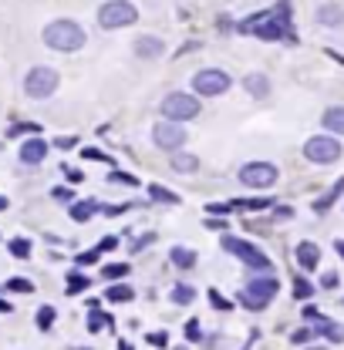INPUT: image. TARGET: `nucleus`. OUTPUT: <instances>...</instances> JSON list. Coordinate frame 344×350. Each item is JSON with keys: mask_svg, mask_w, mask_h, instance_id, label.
<instances>
[{"mask_svg": "<svg viewBox=\"0 0 344 350\" xmlns=\"http://www.w3.org/2000/svg\"><path fill=\"white\" fill-rule=\"evenodd\" d=\"M243 34H257L260 41H284L291 38V0H280L273 10L254 14L250 21L240 24Z\"/></svg>", "mask_w": 344, "mask_h": 350, "instance_id": "f257e3e1", "label": "nucleus"}, {"mask_svg": "<svg viewBox=\"0 0 344 350\" xmlns=\"http://www.w3.org/2000/svg\"><path fill=\"white\" fill-rule=\"evenodd\" d=\"M44 44L51 47V51H61V54H75V51H82L85 47V27L78 24V21H68V17H61V21H51L47 27H44Z\"/></svg>", "mask_w": 344, "mask_h": 350, "instance_id": "f03ea898", "label": "nucleus"}, {"mask_svg": "<svg viewBox=\"0 0 344 350\" xmlns=\"http://www.w3.org/2000/svg\"><path fill=\"white\" fill-rule=\"evenodd\" d=\"M135 21H138V10L129 0H108V3L98 7V27L101 31H119V27H129Z\"/></svg>", "mask_w": 344, "mask_h": 350, "instance_id": "7ed1b4c3", "label": "nucleus"}, {"mask_svg": "<svg viewBox=\"0 0 344 350\" xmlns=\"http://www.w3.org/2000/svg\"><path fill=\"white\" fill-rule=\"evenodd\" d=\"M58 85H61L58 71L38 64V68H31V71H27V78H24V94H27V98H34V101H44V98H51V94L58 91Z\"/></svg>", "mask_w": 344, "mask_h": 350, "instance_id": "20e7f679", "label": "nucleus"}, {"mask_svg": "<svg viewBox=\"0 0 344 350\" xmlns=\"http://www.w3.org/2000/svg\"><path fill=\"white\" fill-rule=\"evenodd\" d=\"M277 290H280V283H277L273 276H254V280L240 290V304L250 306V310H263V306L277 297Z\"/></svg>", "mask_w": 344, "mask_h": 350, "instance_id": "39448f33", "label": "nucleus"}, {"mask_svg": "<svg viewBox=\"0 0 344 350\" xmlns=\"http://www.w3.org/2000/svg\"><path fill=\"white\" fill-rule=\"evenodd\" d=\"M159 111H162V118H169V122H189V118L199 115V98H193V94H186V91H172V94L162 98Z\"/></svg>", "mask_w": 344, "mask_h": 350, "instance_id": "423d86ee", "label": "nucleus"}, {"mask_svg": "<svg viewBox=\"0 0 344 350\" xmlns=\"http://www.w3.org/2000/svg\"><path fill=\"white\" fill-rule=\"evenodd\" d=\"M223 250H226V253H233L236 260H243L250 269H257V273H270V260H267V253H263V250H257L254 243H247V239L223 236Z\"/></svg>", "mask_w": 344, "mask_h": 350, "instance_id": "0eeeda50", "label": "nucleus"}, {"mask_svg": "<svg viewBox=\"0 0 344 350\" xmlns=\"http://www.w3.org/2000/svg\"><path fill=\"white\" fill-rule=\"evenodd\" d=\"M230 85H233V78L223 68H203V71L193 75V91L203 94V98H219V94L230 91Z\"/></svg>", "mask_w": 344, "mask_h": 350, "instance_id": "6e6552de", "label": "nucleus"}, {"mask_svg": "<svg viewBox=\"0 0 344 350\" xmlns=\"http://www.w3.org/2000/svg\"><path fill=\"white\" fill-rule=\"evenodd\" d=\"M304 159L307 162H317V165H331V162L341 159V142L331 138V135H314L304 145Z\"/></svg>", "mask_w": 344, "mask_h": 350, "instance_id": "1a4fd4ad", "label": "nucleus"}, {"mask_svg": "<svg viewBox=\"0 0 344 350\" xmlns=\"http://www.w3.org/2000/svg\"><path fill=\"white\" fill-rule=\"evenodd\" d=\"M240 182L247 189H273L277 185V165L270 162H250L240 169Z\"/></svg>", "mask_w": 344, "mask_h": 350, "instance_id": "9d476101", "label": "nucleus"}, {"mask_svg": "<svg viewBox=\"0 0 344 350\" xmlns=\"http://www.w3.org/2000/svg\"><path fill=\"white\" fill-rule=\"evenodd\" d=\"M152 142L162 148V152H179L182 145H186V129H182V122H162V125H156L152 129Z\"/></svg>", "mask_w": 344, "mask_h": 350, "instance_id": "9b49d317", "label": "nucleus"}, {"mask_svg": "<svg viewBox=\"0 0 344 350\" xmlns=\"http://www.w3.org/2000/svg\"><path fill=\"white\" fill-rule=\"evenodd\" d=\"M44 159H47V142L31 138V142L21 145V162H24V165H41Z\"/></svg>", "mask_w": 344, "mask_h": 350, "instance_id": "f8f14e48", "label": "nucleus"}, {"mask_svg": "<svg viewBox=\"0 0 344 350\" xmlns=\"http://www.w3.org/2000/svg\"><path fill=\"white\" fill-rule=\"evenodd\" d=\"M142 61H152V57H162V51H166V44H162V38H152V34H145V38H138L135 41V47H132Z\"/></svg>", "mask_w": 344, "mask_h": 350, "instance_id": "ddd939ff", "label": "nucleus"}, {"mask_svg": "<svg viewBox=\"0 0 344 350\" xmlns=\"http://www.w3.org/2000/svg\"><path fill=\"white\" fill-rule=\"evenodd\" d=\"M294 260L301 262V269H317V262H321V246H317V243H301V246L294 250Z\"/></svg>", "mask_w": 344, "mask_h": 350, "instance_id": "4468645a", "label": "nucleus"}, {"mask_svg": "<svg viewBox=\"0 0 344 350\" xmlns=\"http://www.w3.org/2000/svg\"><path fill=\"white\" fill-rule=\"evenodd\" d=\"M314 17H317V24H324V27H341L344 24V7H338V3H321Z\"/></svg>", "mask_w": 344, "mask_h": 350, "instance_id": "2eb2a0df", "label": "nucleus"}, {"mask_svg": "<svg viewBox=\"0 0 344 350\" xmlns=\"http://www.w3.org/2000/svg\"><path fill=\"white\" fill-rule=\"evenodd\" d=\"M314 334H317V337H324V340H331V344H341L344 340V327L341 323H331V320H324V317H317V320H314Z\"/></svg>", "mask_w": 344, "mask_h": 350, "instance_id": "dca6fc26", "label": "nucleus"}, {"mask_svg": "<svg viewBox=\"0 0 344 350\" xmlns=\"http://www.w3.org/2000/svg\"><path fill=\"white\" fill-rule=\"evenodd\" d=\"M243 88H247L254 98H267V94H270V78H267V75H260V71H254V75H247V78H243Z\"/></svg>", "mask_w": 344, "mask_h": 350, "instance_id": "f3484780", "label": "nucleus"}, {"mask_svg": "<svg viewBox=\"0 0 344 350\" xmlns=\"http://www.w3.org/2000/svg\"><path fill=\"white\" fill-rule=\"evenodd\" d=\"M341 196H344V175L331 185V189H328V192H324V196H321V199H317V202H314V209H317V213H324V209H331Z\"/></svg>", "mask_w": 344, "mask_h": 350, "instance_id": "a211bd4d", "label": "nucleus"}, {"mask_svg": "<svg viewBox=\"0 0 344 350\" xmlns=\"http://www.w3.org/2000/svg\"><path fill=\"white\" fill-rule=\"evenodd\" d=\"M324 129L334 131V135H344V105H334V108H328L324 111Z\"/></svg>", "mask_w": 344, "mask_h": 350, "instance_id": "6ab92c4d", "label": "nucleus"}, {"mask_svg": "<svg viewBox=\"0 0 344 350\" xmlns=\"http://www.w3.org/2000/svg\"><path fill=\"white\" fill-rule=\"evenodd\" d=\"M98 209H101V206H98L95 199H85V202H75V206H71V219H75V222H88V219L95 216Z\"/></svg>", "mask_w": 344, "mask_h": 350, "instance_id": "aec40b11", "label": "nucleus"}, {"mask_svg": "<svg viewBox=\"0 0 344 350\" xmlns=\"http://www.w3.org/2000/svg\"><path fill=\"white\" fill-rule=\"evenodd\" d=\"M172 169H175V172H196V169H199V159L189 155V152H175V155H172Z\"/></svg>", "mask_w": 344, "mask_h": 350, "instance_id": "412c9836", "label": "nucleus"}, {"mask_svg": "<svg viewBox=\"0 0 344 350\" xmlns=\"http://www.w3.org/2000/svg\"><path fill=\"white\" fill-rule=\"evenodd\" d=\"M172 262H175V266H182V269H193V266H196V253H193V250H186V246H172Z\"/></svg>", "mask_w": 344, "mask_h": 350, "instance_id": "4be33fe9", "label": "nucleus"}, {"mask_svg": "<svg viewBox=\"0 0 344 350\" xmlns=\"http://www.w3.org/2000/svg\"><path fill=\"white\" fill-rule=\"evenodd\" d=\"M233 206V213L236 209H243V213H260V209H267V206H273L270 199H236V202H230Z\"/></svg>", "mask_w": 344, "mask_h": 350, "instance_id": "5701e85b", "label": "nucleus"}, {"mask_svg": "<svg viewBox=\"0 0 344 350\" xmlns=\"http://www.w3.org/2000/svg\"><path fill=\"white\" fill-rule=\"evenodd\" d=\"M149 196L156 199V202H166V206H179V196L169 192V189H162V185H149Z\"/></svg>", "mask_w": 344, "mask_h": 350, "instance_id": "b1692460", "label": "nucleus"}, {"mask_svg": "<svg viewBox=\"0 0 344 350\" xmlns=\"http://www.w3.org/2000/svg\"><path fill=\"white\" fill-rule=\"evenodd\" d=\"M105 297H108L112 304H125V300H132V297H135V290L122 283V286H108V290H105Z\"/></svg>", "mask_w": 344, "mask_h": 350, "instance_id": "393cba45", "label": "nucleus"}, {"mask_svg": "<svg viewBox=\"0 0 344 350\" xmlns=\"http://www.w3.org/2000/svg\"><path fill=\"white\" fill-rule=\"evenodd\" d=\"M85 290H88V280L82 276V273H75V269H71V273H68V297L85 293Z\"/></svg>", "mask_w": 344, "mask_h": 350, "instance_id": "a878e982", "label": "nucleus"}, {"mask_svg": "<svg viewBox=\"0 0 344 350\" xmlns=\"http://www.w3.org/2000/svg\"><path fill=\"white\" fill-rule=\"evenodd\" d=\"M7 290H10V293H34V283L24 280V276H10V280H7Z\"/></svg>", "mask_w": 344, "mask_h": 350, "instance_id": "bb28decb", "label": "nucleus"}, {"mask_svg": "<svg viewBox=\"0 0 344 350\" xmlns=\"http://www.w3.org/2000/svg\"><path fill=\"white\" fill-rule=\"evenodd\" d=\"M41 125H34V122H21V125H10L7 129V138H17V135H38Z\"/></svg>", "mask_w": 344, "mask_h": 350, "instance_id": "cd10ccee", "label": "nucleus"}, {"mask_svg": "<svg viewBox=\"0 0 344 350\" xmlns=\"http://www.w3.org/2000/svg\"><path fill=\"white\" fill-rule=\"evenodd\" d=\"M291 286H294V297H297V300H310V297H314V286H310L304 276H297Z\"/></svg>", "mask_w": 344, "mask_h": 350, "instance_id": "c85d7f7f", "label": "nucleus"}, {"mask_svg": "<svg viewBox=\"0 0 344 350\" xmlns=\"http://www.w3.org/2000/svg\"><path fill=\"white\" fill-rule=\"evenodd\" d=\"M101 276H105V280H119V276H129V262H112V266H105V269H101Z\"/></svg>", "mask_w": 344, "mask_h": 350, "instance_id": "c756f323", "label": "nucleus"}, {"mask_svg": "<svg viewBox=\"0 0 344 350\" xmlns=\"http://www.w3.org/2000/svg\"><path fill=\"white\" fill-rule=\"evenodd\" d=\"M196 300V290L193 286H175L172 290V304H193Z\"/></svg>", "mask_w": 344, "mask_h": 350, "instance_id": "7c9ffc66", "label": "nucleus"}, {"mask_svg": "<svg viewBox=\"0 0 344 350\" xmlns=\"http://www.w3.org/2000/svg\"><path fill=\"white\" fill-rule=\"evenodd\" d=\"M10 253H14L17 260H27V256H31V243H27V239H10Z\"/></svg>", "mask_w": 344, "mask_h": 350, "instance_id": "2f4dec72", "label": "nucleus"}, {"mask_svg": "<svg viewBox=\"0 0 344 350\" xmlns=\"http://www.w3.org/2000/svg\"><path fill=\"white\" fill-rule=\"evenodd\" d=\"M38 327H41V330H51V327H54V306H41V310H38Z\"/></svg>", "mask_w": 344, "mask_h": 350, "instance_id": "473e14b6", "label": "nucleus"}, {"mask_svg": "<svg viewBox=\"0 0 344 350\" xmlns=\"http://www.w3.org/2000/svg\"><path fill=\"white\" fill-rule=\"evenodd\" d=\"M108 182H115V185H138V178L129 172H112L108 175Z\"/></svg>", "mask_w": 344, "mask_h": 350, "instance_id": "72a5a7b5", "label": "nucleus"}, {"mask_svg": "<svg viewBox=\"0 0 344 350\" xmlns=\"http://www.w3.org/2000/svg\"><path fill=\"white\" fill-rule=\"evenodd\" d=\"M105 323H108V317H101V313H91V317H88V330H91V334H98Z\"/></svg>", "mask_w": 344, "mask_h": 350, "instance_id": "f704fd0d", "label": "nucleus"}, {"mask_svg": "<svg viewBox=\"0 0 344 350\" xmlns=\"http://www.w3.org/2000/svg\"><path fill=\"white\" fill-rule=\"evenodd\" d=\"M310 337H317V334H314V330H307V327H304V330H294V334H291V340H294V344H307V340H310Z\"/></svg>", "mask_w": 344, "mask_h": 350, "instance_id": "c9c22d12", "label": "nucleus"}, {"mask_svg": "<svg viewBox=\"0 0 344 350\" xmlns=\"http://www.w3.org/2000/svg\"><path fill=\"white\" fill-rule=\"evenodd\" d=\"M82 155H85V159H91V162H112V159H108L105 152H98V148H85Z\"/></svg>", "mask_w": 344, "mask_h": 350, "instance_id": "e433bc0d", "label": "nucleus"}, {"mask_svg": "<svg viewBox=\"0 0 344 350\" xmlns=\"http://www.w3.org/2000/svg\"><path fill=\"white\" fill-rule=\"evenodd\" d=\"M149 344H152V347H166V344H169L166 330H159V334H149Z\"/></svg>", "mask_w": 344, "mask_h": 350, "instance_id": "4c0bfd02", "label": "nucleus"}, {"mask_svg": "<svg viewBox=\"0 0 344 350\" xmlns=\"http://www.w3.org/2000/svg\"><path fill=\"white\" fill-rule=\"evenodd\" d=\"M206 209H210L213 216H226V213H233V206H230V202H216V206H206Z\"/></svg>", "mask_w": 344, "mask_h": 350, "instance_id": "58836bf2", "label": "nucleus"}, {"mask_svg": "<svg viewBox=\"0 0 344 350\" xmlns=\"http://www.w3.org/2000/svg\"><path fill=\"white\" fill-rule=\"evenodd\" d=\"M98 253H101V250H91V253H82V256H78L75 262H78V266H91V262L98 260Z\"/></svg>", "mask_w": 344, "mask_h": 350, "instance_id": "ea45409f", "label": "nucleus"}, {"mask_svg": "<svg viewBox=\"0 0 344 350\" xmlns=\"http://www.w3.org/2000/svg\"><path fill=\"white\" fill-rule=\"evenodd\" d=\"M210 304H213L216 310H230V304H226V300H223V297H219L216 290H210Z\"/></svg>", "mask_w": 344, "mask_h": 350, "instance_id": "a19ab883", "label": "nucleus"}, {"mask_svg": "<svg viewBox=\"0 0 344 350\" xmlns=\"http://www.w3.org/2000/svg\"><path fill=\"white\" fill-rule=\"evenodd\" d=\"M101 213H105V216H122V213H125V202H119V206H105Z\"/></svg>", "mask_w": 344, "mask_h": 350, "instance_id": "79ce46f5", "label": "nucleus"}, {"mask_svg": "<svg viewBox=\"0 0 344 350\" xmlns=\"http://www.w3.org/2000/svg\"><path fill=\"white\" fill-rule=\"evenodd\" d=\"M186 337H189V340H199V323H196V320H189V327H186Z\"/></svg>", "mask_w": 344, "mask_h": 350, "instance_id": "37998d69", "label": "nucleus"}, {"mask_svg": "<svg viewBox=\"0 0 344 350\" xmlns=\"http://www.w3.org/2000/svg\"><path fill=\"white\" fill-rule=\"evenodd\" d=\"M64 175H68V182H75V185H78V182L85 178V175L78 172V169H71V165H64Z\"/></svg>", "mask_w": 344, "mask_h": 350, "instance_id": "c03bdc74", "label": "nucleus"}, {"mask_svg": "<svg viewBox=\"0 0 344 350\" xmlns=\"http://www.w3.org/2000/svg\"><path fill=\"white\" fill-rule=\"evenodd\" d=\"M317 317H321V313H317V306H304V320H307V323H314Z\"/></svg>", "mask_w": 344, "mask_h": 350, "instance_id": "a18cd8bd", "label": "nucleus"}, {"mask_svg": "<svg viewBox=\"0 0 344 350\" xmlns=\"http://www.w3.org/2000/svg\"><path fill=\"white\" fill-rule=\"evenodd\" d=\"M152 239H156V232H145V236H142V239H138V243H135V246H132V250H142V246H149V243H152Z\"/></svg>", "mask_w": 344, "mask_h": 350, "instance_id": "49530a36", "label": "nucleus"}, {"mask_svg": "<svg viewBox=\"0 0 344 350\" xmlns=\"http://www.w3.org/2000/svg\"><path fill=\"white\" fill-rule=\"evenodd\" d=\"M324 286L334 290V286H338V273H324Z\"/></svg>", "mask_w": 344, "mask_h": 350, "instance_id": "de8ad7c7", "label": "nucleus"}, {"mask_svg": "<svg viewBox=\"0 0 344 350\" xmlns=\"http://www.w3.org/2000/svg\"><path fill=\"white\" fill-rule=\"evenodd\" d=\"M115 243H119V239H115V236H108V239H101V246H98V250H115Z\"/></svg>", "mask_w": 344, "mask_h": 350, "instance_id": "09e8293b", "label": "nucleus"}, {"mask_svg": "<svg viewBox=\"0 0 344 350\" xmlns=\"http://www.w3.org/2000/svg\"><path fill=\"white\" fill-rule=\"evenodd\" d=\"M206 226H210V229H226V222H223V219H206Z\"/></svg>", "mask_w": 344, "mask_h": 350, "instance_id": "8fccbe9b", "label": "nucleus"}, {"mask_svg": "<svg viewBox=\"0 0 344 350\" xmlns=\"http://www.w3.org/2000/svg\"><path fill=\"white\" fill-rule=\"evenodd\" d=\"M334 250H338V256L344 260V239H338V243H334Z\"/></svg>", "mask_w": 344, "mask_h": 350, "instance_id": "3c124183", "label": "nucleus"}, {"mask_svg": "<svg viewBox=\"0 0 344 350\" xmlns=\"http://www.w3.org/2000/svg\"><path fill=\"white\" fill-rule=\"evenodd\" d=\"M0 313H10V304H7V300H0Z\"/></svg>", "mask_w": 344, "mask_h": 350, "instance_id": "603ef678", "label": "nucleus"}, {"mask_svg": "<svg viewBox=\"0 0 344 350\" xmlns=\"http://www.w3.org/2000/svg\"><path fill=\"white\" fill-rule=\"evenodd\" d=\"M3 209H7V199H3V196H0V213H3Z\"/></svg>", "mask_w": 344, "mask_h": 350, "instance_id": "864d4df0", "label": "nucleus"}, {"mask_svg": "<svg viewBox=\"0 0 344 350\" xmlns=\"http://www.w3.org/2000/svg\"><path fill=\"white\" fill-rule=\"evenodd\" d=\"M119 350H132V347H129V344H125V340H122V344H119Z\"/></svg>", "mask_w": 344, "mask_h": 350, "instance_id": "5fc2aeb1", "label": "nucleus"}]
</instances>
